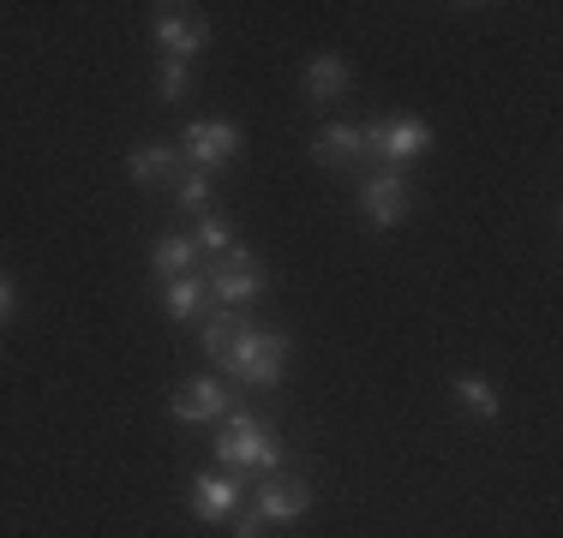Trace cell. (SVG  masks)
I'll use <instances>...</instances> for the list:
<instances>
[{"mask_svg":"<svg viewBox=\"0 0 563 538\" xmlns=\"http://www.w3.org/2000/svg\"><path fill=\"white\" fill-rule=\"evenodd\" d=\"M205 288H210V300L228 305V312H246V305L264 293V269L252 264L246 246H234V251H228V258L205 276Z\"/></svg>","mask_w":563,"mask_h":538,"instance_id":"277c9868","label":"cell"},{"mask_svg":"<svg viewBox=\"0 0 563 538\" xmlns=\"http://www.w3.org/2000/svg\"><path fill=\"white\" fill-rule=\"evenodd\" d=\"M294 341L282 329H264V323H240L234 341L217 354V371L228 383H246V389H276L282 371H288Z\"/></svg>","mask_w":563,"mask_h":538,"instance_id":"6da1fadb","label":"cell"},{"mask_svg":"<svg viewBox=\"0 0 563 538\" xmlns=\"http://www.w3.org/2000/svg\"><path fill=\"white\" fill-rule=\"evenodd\" d=\"M192 246L198 251H222V258H228V251H234V234H228L222 215H205V222H198V234H192Z\"/></svg>","mask_w":563,"mask_h":538,"instance_id":"d6986e66","label":"cell"},{"mask_svg":"<svg viewBox=\"0 0 563 538\" xmlns=\"http://www.w3.org/2000/svg\"><path fill=\"white\" fill-rule=\"evenodd\" d=\"M342 90H347V60H336V54L306 60V97H312V102H336Z\"/></svg>","mask_w":563,"mask_h":538,"instance_id":"9a60e30c","label":"cell"},{"mask_svg":"<svg viewBox=\"0 0 563 538\" xmlns=\"http://www.w3.org/2000/svg\"><path fill=\"white\" fill-rule=\"evenodd\" d=\"M126 173H132V186H151V192H174V180L186 173V156L174 150V144H139V150L126 156Z\"/></svg>","mask_w":563,"mask_h":538,"instance_id":"8fae6325","label":"cell"},{"mask_svg":"<svg viewBox=\"0 0 563 538\" xmlns=\"http://www.w3.org/2000/svg\"><path fill=\"white\" fill-rule=\"evenodd\" d=\"M432 144V126L426 120H408V114H390V120H372L366 126V156H384V168H401Z\"/></svg>","mask_w":563,"mask_h":538,"instance_id":"5b68a950","label":"cell"},{"mask_svg":"<svg viewBox=\"0 0 563 538\" xmlns=\"http://www.w3.org/2000/svg\"><path fill=\"white\" fill-rule=\"evenodd\" d=\"M240 323H246V317H240V312H228V305H222V312H210V317H205V354H210V359H217L222 347L234 341V329H240Z\"/></svg>","mask_w":563,"mask_h":538,"instance_id":"ac0fdd59","label":"cell"},{"mask_svg":"<svg viewBox=\"0 0 563 538\" xmlns=\"http://www.w3.org/2000/svg\"><path fill=\"white\" fill-rule=\"evenodd\" d=\"M168 413L186 419V425H222L228 413H234V395H228L222 377H186V383L168 395Z\"/></svg>","mask_w":563,"mask_h":538,"instance_id":"8992f818","label":"cell"},{"mask_svg":"<svg viewBox=\"0 0 563 538\" xmlns=\"http://www.w3.org/2000/svg\"><path fill=\"white\" fill-rule=\"evenodd\" d=\"M258 533H264V520L252 508H234V538H258Z\"/></svg>","mask_w":563,"mask_h":538,"instance_id":"44dd1931","label":"cell"},{"mask_svg":"<svg viewBox=\"0 0 563 538\" xmlns=\"http://www.w3.org/2000/svg\"><path fill=\"white\" fill-rule=\"evenodd\" d=\"M360 210H366L372 227H401L413 210V186L401 168H372L366 180H360Z\"/></svg>","mask_w":563,"mask_h":538,"instance_id":"3957f363","label":"cell"},{"mask_svg":"<svg viewBox=\"0 0 563 538\" xmlns=\"http://www.w3.org/2000/svg\"><path fill=\"white\" fill-rule=\"evenodd\" d=\"M192 264H198L192 234H163V239H156V251H151V276H156V281L192 276Z\"/></svg>","mask_w":563,"mask_h":538,"instance_id":"5bb4252c","label":"cell"},{"mask_svg":"<svg viewBox=\"0 0 563 538\" xmlns=\"http://www.w3.org/2000/svg\"><path fill=\"white\" fill-rule=\"evenodd\" d=\"M12 312H19V288H12L7 276H0V323H7Z\"/></svg>","mask_w":563,"mask_h":538,"instance_id":"7402d4cb","label":"cell"},{"mask_svg":"<svg viewBox=\"0 0 563 538\" xmlns=\"http://www.w3.org/2000/svg\"><path fill=\"white\" fill-rule=\"evenodd\" d=\"M282 455H288V449H282L276 425L264 419V413H252V407L228 413L222 430H217V461H222V473H234V479H246V473H276Z\"/></svg>","mask_w":563,"mask_h":538,"instance_id":"7a4b0ae2","label":"cell"},{"mask_svg":"<svg viewBox=\"0 0 563 538\" xmlns=\"http://www.w3.org/2000/svg\"><path fill=\"white\" fill-rule=\"evenodd\" d=\"M240 496H246V479H234V473H198L186 484V508H192L205 527H222L240 508Z\"/></svg>","mask_w":563,"mask_h":538,"instance_id":"ba28073f","label":"cell"},{"mask_svg":"<svg viewBox=\"0 0 563 538\" xmlns=\"http://www.w3.org/2000/svg\"><path fill=\"white\" fill-rule=\"evenodd\" d=\"M312 156H318V168H360V156H366V126H347V120L318 126Z\"/></svg>","mask_w":563,"mask_h":538,"instance_id":"7c38bea8","label":"cell"},{"mask_svg":"<svg viewBox=\"0 0 563 538\" xmlns=\"http://www.w3.org/2000/svg\"><path fill=\"white\" fill-rule=\"evenodd\" d=\"M210 43V24L205 19H192V12H180V7H163L156 12V48L168 54V60H192V54H205Z\"/></svg>","mask_w":563,"mask_h":538,"instance_id":"30bf717a","label":"cell"},{"mask_svg":"<svg viewBox=\"0 0 563 538\" xmlns=\"http://www.w3.org/2000/svg\"><path fill=\"white\" fill-rule=\"evenodd\" d=\"M163 312H168L174 323L210 317V288H205V276H174V281H163Z\"/></svg>","mask_w":563,"mask_h":538,"instance_id":"4fadbf2b","label":"cell"},{"mask_svg":"<svg viewBox=\"0 0 563 538\" xmlns=\"http://www.w3.org/2000/svg\"><path fill=\"white\" fill-rule=\"evenodd\" d=\"M186 90H192V72H186L180 60H163V72H156V97H163V102H180Z\"/></svg>","mask_w":563,"mask_h":538,"instance_id":"ffe728a7","label":"cell"},{"mask_svg":"<svg viewBox=\"0 0 563 538\" xmlns=\"http://www.w3.org/2000/svg\"><path fill=\"white\" fill-rule=\"evenodd\" d=\"M180 156L192 161L198 173L222 168V161L240 156V126H228V120H192V126L180 132Z\"/></svg>","mask_w":563,"mask_h":538,"instance_id":"52a82bcc","label":"cell"},{"mask_svg":"<svg viewBox=\"0 0 563 538\" xmlns=\"http://www.w3.org/2000/svg\"><path fill=\"white\" fill-rule=\"evenodd\" d=\"M455 401H462V413H474V419H498L504 413V401H498V389H492V377H455Z\"/></svg>","mask_w":563,"mask_h":538,"instance_id":"2e32d148","label":"cell"},{"mask_svg":"<svg viewBox=\"0 0 563 538\" xmlns=\"http://www.w3.org/2000/svg\"><path fill=\"white\" fill-rule=\"evenodd\" d=\"M246 508L258 520H300L312 508V484L306 479H264L258 491H246Z\"/></svg>","mask_w":563,"mask_h":538,"instance_id":"9c48e42d","label":"cell"},{"mask_svg":"<svg viewBox=\"0 0 563 538\" xmlns=\"http://www.w3.org/2000/svg\"><path fill=\"white\" fill-rule=\"evenodd\" d=\"M174 204H180L186 215H205L210 210V173H180V180H174Z\"/></svg>","mask_w":563,"mask_h":538,"instance_id":"e0dca14e","label":"cell"}]
</instances>
